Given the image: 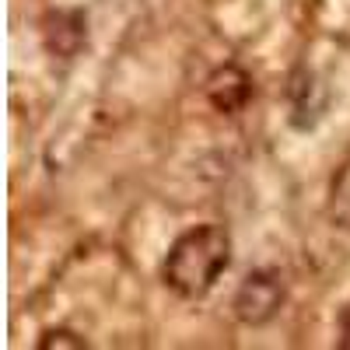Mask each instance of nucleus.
<instances>
[{
  "mask_svg": "<svg viewBox=\"0 0 350 350\" xmlns=\"http://www.w3.org/2000/svg\"><path fill=\"white\" fill-rule=\"evenodd\" d=\"M336 347L350 350V305L340 312V340H336Z\"/></svg>",
  "mask_w": 350,
  "mask_h": 350,
  "instance_id": "obj_7",
  "label": "nucleus"
},
{
  "mask_svg": "<svg viewBox=\"0 0 350 350\" xmlns=\"http://www.w3.org/2000/svg\"><path fill=\"white\" fill-rule=\"evenodd\" d=\"M36 347H39V350H64V347L81 350V347H88V343H84V336H77L74 329H46Z\"/></svg>",
  "mask_w": 350,
  "mask_h": 350,
  "instance_id": "obj_6",
  "label": "nucleus"
},
{
  "mask_svg": "<svg viewBox=\"0 0 350 350\" xmlns=\"http://www.w3.org/2000/svg\"><path fill=\"white\" fill-rule=\"evenodd\" d=\"M326 217H329V224H333V228L350 231V161L333 175V183H329Z\"/></svg>",
  "mask_w": 350,
  "mask_h": 350,
  "instance_id": "obj_5",
  "label": "nucleus"
},
{
  "mask_svg": "<svg viewBox=\"0 0 350 350\" xmlns=\"http://www.w3.org/2000/svg\"><path fill=\"white\" fill-rule=\"evenodd\" d=\"M207 102L221 112V116H239L245 105H249V98H252V77L242 70V67H235V64H224V67H217L211 77H207Z\"/></svg>",
  "mask_w": 350,
  "mask_h": 350,
  "instance_id": "obj_3",
  "label": "nucleus"
},
{
  "mask_svg": "<svg viewBox=\"0 0 350 350\" xmlns=\"http://www.w3.org/2000/svg\"><path fill=\"white\" fill-rule=\"evenodd\" d=\"M231 267V235L221 224H196L168 245L161 284L186 301L207 298L221 273Z\"/></svg>",
  "mask_w": 350,
  "mask_h": 350,
  "instance_id": "obj_1",
  "label": "nucleus"
},
{
  "mask_svg": "<svg viewBox=\"0 0 350 350\" xmlns=\"http://www.w3.org/2000/svg\"><path fill=\"white\" fill-rule=\"evenodd\" d=\"M284 273L273 270V267H259V270H249L245 280L239 284L235 291V319L242 326H267L270 319L280 312L284 305Z\"/></svg>",
  "mask_w": 350,
  "mask_h": 350,
  "instance_id": "obj_2",
  "label": "nucleus"
},
{
  "mask_svg": "<svg viewBox=\"0 0 350 350\" xmlns=\"http://www.w3.org/2000/svg\"><path fill=\"white\" fill-rule=\"evenodd\" d=\"M84 14L81 11H53L46 21H42V42L53 56H74L81 46H84Z\"/></svg>",
  "mask_w": 350,
  "mask_h": 350,
  "instance_id": "obj_4",
  "label": "nucleus"
}]
</instances>
